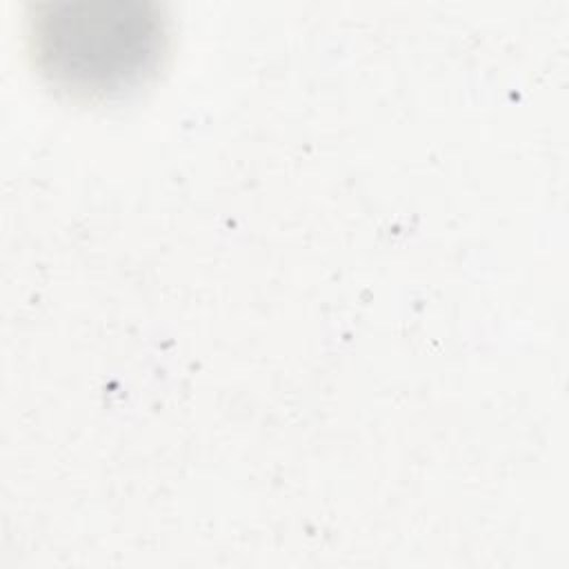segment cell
I'll return each mask as SVG.
<instances>
[{
	"label": "cell",
	"mask_w": 569,
	"mask_h": 569,
	"mask_svg": "<svg viewBox=\"0 0 569 569\" xmlns=\"http://www.w3.org/2000/svg\"><path fill=\"white\" fill-rule=\"evenodd\" d=\"M27 40L49 84L78 100H111L156 76L167 56L169 29L156 2H44L27 18Z\"/></svg>",
	"instance_id": "cell-1"
}]
</instances>
